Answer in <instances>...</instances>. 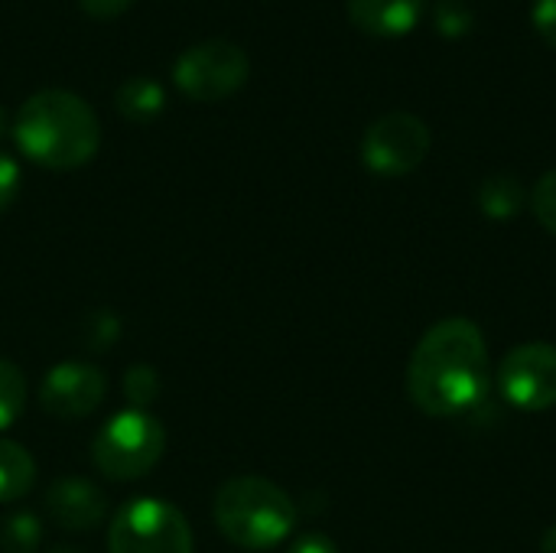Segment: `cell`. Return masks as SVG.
<instances>
[{
  "instance_id": "cell-10",
  "label": "cell",
  "mask_w": 556,
  "mask_h": 553,
  "mask_svg": "<svg viewBox=\"0 0 556 553\" xmlns=\"http://www.w3.org/2000/svg\"><path fill=\"white\" fill-rule=\"evenodd\" d=\"M46 512L65 531H91L104 521L108 499L94 482L78 479V476H65V479H55L49 486Z\"/></svg>"
},
{
  "instance_id": "cell-1",
  "label": "cell",
  "mask_w": 556,
  "mask_h": 553,
  "mask_svg": "<svg viewBox=\"0 0 556 553\" xmlns=\"http://www.w3.org/2000/svg\"><path fill=\"white\" fill-rule=\"evenodd\" d=\"M410 401L430 417H463L489 391V349L466 316L440 319L417 342L407 365Z\"/></svg>"
},
{
  "instance_id": "cell-25",
  "label": "cell",
  "mask_w": 556,
  "mask_h": 553,
  "mask_svg": "<svg viewBox=\"0 0 556 553\" xmlns=\"http://www.w3.org/2000/svg\"><path fill=\"white\" fill-rule=\"evenodd\" d=\"M541 553H556V525L547 528V535H544V541H541Z\"/></svg>"
},
{
  "instance_id": "cell-9",
  "label": "cell",
  "mask_w": 556,
  "mask_h": 553,
  "mask_svg": "<svg viewBox=\"0 0 556 553\" xmlns=\"http://www.w3.org/2000/svg\"><path fill=\"white\" fill-rule=\"evenodd\" d=\"M108 394V378L88 362H59L46 372L39 388V404L59 420H81L98 411Z\"/></svg>"
},
{
  "instance_id": "cell-16",
  "label": "cell",
  "mask_w": 556,
  "mask_h": 553,
  "mask_svg": "<svg viewBox=\"0 0 556 553\" xmlns=\"http://www.w3.org/2000/svg\"><path fill=\"white\" fill-rule=\"evenodd\" d=\"M42 544V521L33 512H16L0 525V551L36 553Z\"/></svg>"
},
{
  "instance_id": "cell-20",
  "label": "cell",
  "mask_w": 556,
  "mask_h": 553,
  "mask_svg": "<svg viewBox=\"0 0 556 553\" xmlns=\"http://www.w3.org/2000/svg\"><path fill=\"white\" fill-rule=\"evenodd\" d=\"M531 209H534V218H538V222L556 238V169L544 173V176L534 183Z\"/></svg>"
},
{
  "instance_id": "cell-19",
  "label": "cell",
  "mask_w": 556,
  "mask_h": 553,
  "mask_svg": "<svg viewBox=\"0 0 556 553\" xmlns=\"http://www.w3.org/2000/svg\"><path fill=\"white\" fill-rule=\"evenodd\" d=\"M433 23L443 36L459 39L476 26V13L466 0H437L433 7Z\"/></svg>"
},
{
  "instance_id": "cell-24",
  "label": "cell",
  "mask_w": 556,
  "mask_h": 553,
  "mask_svg": "<svg viewBox=\"0 0 556 553\" xmlns=\"http://www.w3.org/2000/svg\"><path fill=\"white\" fill-rule=\"evenodd\" d=\"M287 553H339V548L329 538H323V535H306V538H300Z\"/></svg>"
},
{
  "instance_id": "cell-14",
  "label": "cell",
  "mask_w": 556,
  "mask_h": 553,
  "mask_svg": "<svg viewBox=\"0 0 556 553\" xmlns=\"http://www.w3.org/2000/svg\"><path fill=\"white\" fill-rule=\"evenodd\" d=\"M33 482H36L33 456L13 440H0V502L23 499L33 489Z\"/></svg>"
},
{
  "instance_id": "cell-3",
  "label": "cell",
  "mask_w": 556,
  "mask_h": 553,
  "mask_svg": "<svg viewBox=\"0 0 556 553\" xmlns=\"http://www.w3.org/2000/svg\"><path fill=\"white\" fill-rule=\"evenodd\" d=\"M212 518L225 541L251 553L283 544L296 525L293 499L264 476L228 479L212 502Z\"/></svg>"
},
{
  "instance_id": "cell-13",
  "label": "cell",
  "mask_w": 556,
  "mask_h": 553,
  "mask_svg": "<svg viewBox=\"0 0 556 553\" xmlns=\"http://www.w3.org/2000/svg\"><path fill=\"white\" fill-rule=\"evenodd\" d=\"M476 199H479V209H482L489 218L505 222V218H515V215L525 209L528 192H525V186H521L518 176L495 173V176H489V179L479 186Z\"/></svg>"
},
{
  "instance_id": "cell-12",
  "label": "cell",
  "mask_w": 556,
  "mask_h": 553,
  "mask_svg": "<svg viewBox=\"0 0 556 553\" xmlns=\"http://www.w3.org/2000/svg\"><path fill=\"white\" fill-rule=\"evenodd\" d=\"M114 104H117V111L127 117V121H153L156 114H163V108H166V91H163V85L156 81V78H143V75H137V78H127L121 88H117V95H114Z\"/></svg>"
},
{
  "instance_id": "cell-26",
  "label": "cell",
  "mask_w": 556,
  "mask_h": 553,
  "mask_svg": "<svg viewBox=\"0 0 556 553\" xmlns=\"http://www.w3.org/2000/svg\"><path fill=\"white\" fill-rule=\"evenodd\" d=\"M7 130H10V117H7V108L0 104V137H3Z\"/></svg>"
},
{
  "instance_id": "cell-23",
  "label": "cell",
  "mask_w": 556,
  "mask_h": 553,
  "mask_svg": "<svg viewBox=\"0 0 556 553\" xmlns=\"http://www.w3.org/2000/svg\"><path fill=\"white\" fill-rule=\"evenodd\" d=\"M134 0H78V7L91 16V20H117Z\"/></svg>"
},
{
  "instance_id": "cell-17",
  "label": "cell",
  "mask_w": 556,
  "mask_h": 553,
  "mask_svg": "<svg viewBox=\"0 0 556 553\" xmlns=\"http://www.w3.org/2000/svg\"><path fill=\"white\" fill-rule=\"evenodd\" d=\"M117 336H121V319L111 310H94L81 319V339H85V349L91 352L111 349Z\"/></svg>"
},
{
  "instance_id": "cell-4",
  "label": "cell",
  "mask_w": 556,
  "mask_h": 553,
  "mask_svg": "<svg viewBox=\"0 0 556 553\" xmlns=\"http://www.w3.org/2000/svg\"><path fill=\"white\" fill-rule=\"evenodd\" d=\"M166 450L163 424L147 411H117L94 437L91 460L104 473V479L130 482L147 476Z\"/></svg>"
},
{
  "instance_id": "cell-22",
  "label": "cell",
  "mask_w": 556,
  "mask_h": 553,
  "mask_svg": "<svg viewBox=\"0 0 556 553\" xmlns=\"http://www.w3.org/2000/svg\"><path fill=\"white\" fill-rule=\"evenodd\" d=\"M531 23L547 46H556V0H534Z\"/></svg>"
},
{
  "instance_id": "cell-15",
  "label": "cell",
  "mask_w": 556,
  "mask_h": 553,
  "mask_svg": "<svg viewBox=\"0 0 556 553\" xmlns=\"http://www.w3.org/2000/svg\"><path fill=\"white\" fill-rule=\"evenodd\" d=\"M23 411H26V375L13 362L0 359V433L10 430Z\"/></svg>"
},
{
  "instance_id": "cell-6",
  "label": "cell",
  "mask_w": 556,
  "mask_h": 553,
  "mask_svg": "<svg viewBox=\"0 0 556 553\" xmlns=\"http://www.w3.org/2000/svg\"><path fill=\"white\" fill-rule=\"evenodd\" d=\"M251 75L248 52L231 39H205L189 46L176 65L173 81L192 101H222L244 88Z\"/></svg>"
},
{
  "instance_id": "cell-5",
  "label": "cell",
  "mask_w": 556,
  "mask_h": 553,
  "mask_svg": "<svg viewBox=\"0 0 556 553\" xmlns=\"http://www.w3.org/2000/svg\"><path fill=\"white\" fill-rule=\"evenodd\" d=\"M111 553H192V528L186 515L163 502L140 495L117 508L108 528Z\"/></svg>"
},
{
  "instance_id": "cell-21",
  "label": "cell",
  "mask_w": 556,
  "mask_h": 553,
  "mask_svg": "<svg viewBox=\"0 0 556 553\" xmlns=\"http://www.w3.org/2000/svg\"><path fill=\"white\" fill-rule=\"evenodd\" d=\"M16 192H20V163L10 153H0V212L10 209Z\"/></svg>"
},
{
  "instance_id": "cell-11",
  "label": "cell",
  "mask_w": 556,
  "mask_h": 553,
  "mask_svg": "<svg viewBox=\"0 0 556 553\" xmlns=\"http://www.w3.org/2000/svg\"><path fill=\"white\" fill-rule=\"evenodd\" d=\"M427 0H345L355 29L375 39H397L410 33L424 16Z\"/></svg>"
},
{
  "instance_id": "cell-8",
  "label": "cell",
  "mask_w": 556,
  "mask_h": 553,
  "mask_svg": "<svg viewBox=\"0 0 556 553\" xmlns=\"http://www.w3.org/2000/svg\"><path fill=\"white\" fill-rule=\"evenodd\" d=\"M498 388L518 411L556 407V345L521 342L498 365Z\"/></svg>"
},
{
  "instance_id": "cell-7",
  "label": "cell",
  "mask_w": 556,
  "mask_h": 553,
  "mask_svg": "<svg viewBox=\"0 0 556 553\" xmlns=\"http://www.w3.org/2000/svg\"><path fill=\"white\" fill-rule=\"evenodd\" d=\"M430 127L410 111H391L371 121L362 137V160L378 176H407L430 153Z\"/></svg>"
},
{
  "instance_id": "cell-27",
  "label": "cell",
  "mask_w": 556,
  "mask_h": 553,
  "mask_svg": "<svg viewBox=\"0 0 556 553\" xmlns=\"http://www.w3.org/2000/svg\"><path fill=\"white\" fill-rule=\"evenodd\" d=\"M49 553H78V551H75V548H52Z\"/></svg>"
},
{
  "instance_id": "cell-2",
  "label": "cell",
  "mask_w": 556,
  "mask_h": 553,
  "mask_svg": "<svg viewBox=\"0 0 556 553\" xmlns=\"http://www.w3.org/2000/svg\"><path fill=\"white\" fill-rule=\"evenodd\" d=\"M13 140L29 163L62 173L94 160L101 147V124L94 108L75 91L42 88L20 104L13 117Z\"/></svg>"
},
{
  "instance_id": "cell-18",
  "label": "cell",
  "mask_w": 556,
  "mask_h": 553,
  "mask_svg": "<svg viewBox=\"0 0 556 553\" xmlns=\"http://www.w3.org/2000/svg\"><path fill=\"white\" fill-rule=\"evenodd\" d=\"M124 394L134 411H147L160 398V375L150 365H134L124 375Z\"/></svg>"
}]
</instances>
